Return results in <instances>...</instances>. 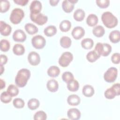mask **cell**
<instances>
[{
	"label": "cell",
	"instance_id": "1",
	"mask_svg": "<svg viewBox=\"0 0 120 120\" xmlns=\"http://www.w3.org/2000/svg\"><path fill=\"white\" fill-rule=\"evenodd\" d=\"M30 76V71L26 68L19 70L15 77V82L16 85L20 88L24 87Z\"/></svg>",
	"mask_w": 120,
	"mask_h": 120
},
{
	"label": "cell",
	"instance_id": "2",
	"mask_svg": "<svg viewBox=\"0 0 120 120\" xmlns=\"http://www.w3.org/2000/svg\"><path fill=\"white\" fill-rule=\"evenodd\" d=\"M101 20L104 25L106 27L110 29L116 26L118 23L117 17L109 11L105 12L102 14Z\"/></svg>",
	"mask_w": 120,
	"mask_h": 120
},
{
	"label": "cell",
	"instance_id": "3",
	"mask_svg": "<svg viewBox=\"0 0 120 120\" xmlns=\"http://www.w3.org/2000/svg\"><path fill=\"white\" fill-rule=\"evenodd\" d=\"M24 16V13L22 9L15 8L12 11L9 19L12 23L17 24L21 22Z\"/></svg>",
	"mask_w": 120,
	"mask_h": 120
},
{
	"label": "cell",
	"instance_id": "4",
	"mask_svg": "<svg viewBox=\"0 0 120 120\" xmlns=\"http://www.w3.org/2000/svg\"><path fill=\"white\" fill-rule=\"evenodd\" d=\"M95 51L100 55L103 56H108L112 51V46L107 43H98L95 47Z\"/></svg>",
	"mask_w": 120,
	"mask_h": 120
},
{
	"label": "cell",
	"instance_id": "5",
	"mask_svg": "<svg viewBox=\"0 0 120 120\" xmlns=\"http://www.w3.org/2000/svg\"><path fill=\"white\" fill-rule=\"evenodd\" d=\"M118 70L115 67L109 68L104 75V80L107 82H114L117 77Z\"/></svg>",
	"mask_w": 120,
	"mask_h": 120
},
{
	"label": "cell",
	"instance_id": "6",
	"mask_svg": "<svg viewBox=\"0 0 120 120\" xmlns=\"http://www.w3.org/2000/svg\"><path fill=\"white\" fill-rule=\"evenodd\" d=\"M73 59L72 53L69 52H63L59 59V64L62 67H66L69 65Z\"/></svg>",
	"mask_w": 120,
	"mask_h": 120
},
{
	"label": "cell",
	"instance_id": "7",
	"mask_svg": "<svg viewBox=\"0 0 120 120\" xmlns=\"http://www.w3.org/2000/svg\"><path fill=\"white\" fill-rule=\"evenodd\" d=\"M31 44L36 49H40L44 47L46 44V40L44 37L41 35H36L31 39Z\"/></svg>",
	"mask_w": 120,
	"mask_h": 120
},
{
	"label": "cell",
	"instance_id": "8",
	"mask_svg": "<svg viewBox=\"0 0 120 120\" xmlns=\"http://www.w3.org/2000/svg\"><path fill=\"white\" fill-rule=\"evenodd\" d=\"M30 18L32 22L39 25H44L48 20V17L41 13L37 14H30Z\"/></svg>",
	"mask_w": 120,
	"mask_h": 120
},
{
	"label": "cell",
	"instance_id": "9",
	"mask_svg": "<svg viewBox=\"0 0 120 120\" xmlns=\"http://www.w3.org/2000/svg\"><path fill=\"white\" fill-rule=\"evenodd\" d=\"M28 60L30 64L32 66H37L40 62V57L36 52H31L28 55Z\"/></svg>",
	"mask_w": 120,
	"mask_h": 120
},
{
	"label": "cell",
	"instance_id": "10",
	"mask_svg": "<svg viewBox=\"0 0 120 120\" xmlns=\"http://www.w3.org/2000/svg\"><path fill=\"white\" fill-rule=\"evenodd\" d=\"M78 1L77 0H65L62 3V8L66 13H70L74 8L75 4Z\"/></svg>",
	"mask_w": 120,
	"mask_h": 120
},
{
	"label": "cell",
	"instance_id": "11",
	"mask_svg": "<svg viewBox=\"0 0 120 120\" xmlns=\"http://www.w3.org/2000/svg\"><path fill=\"white\" fill-rule=\"evenodd\" d=\"M26 38L25 32L21 29L16 30L13 34V38L15 42H23L26 40Z\"/></svg>",
	"mask_w": 120,
	"mask_h": 120
},
{
	"label": "cell",
	"instance_id": "12",
	"mask_svg": "<svg viewBox=\"0 0 120 120\" xmlns=\"http://www.w3.org/2000/svg\"><path fill=\"white\" fill-rule=\"evenodd\" d=\"M42 7V4L40 1L37 0L32 1L30 6V14H37L40 13Z\"/></svg>",
	"mask_w": 120,
	"mask_h": 120
},
{
	"label": "cell",
	"instance_id": "13",
	"mask_svg": "<svg viewBox=\"0 0 120 120\" xmlns=\"http://www.w3.org/2000/svg\"><path fill=\"white\" fill-rule=\"evenodd\" d=\"M71 34L74 38L76 40L80 39L84 36L85 30L82 27L76 26L73 29Z\"/></svg>",
	"mask_w": 120,
	"mask_h": 120
},
{
	"label": "cell",
	"instance_id": "14",
	"mask_svg": "<svg viewBox=\"0 0 120 120\" xmlns=\"http://www.w3.org/2000/svg\"><path fill=\"white\" fill-rule=\"evenodd\" d=\"M12 30L11 27L5 22H0V34L4 36H8L10 35Z\"/></svg>",
	"mask_w": 120,
	"mask_h": 120
},
{
	"label": "cell",
	"instance_id": "15",
	"mask_svg": "<svg viewBox=\"0 0 120 120\" xmlns=\"http://www.w3.org/2000/svg\"><path fill=\"white\" fill-rule=\"evenodd\" d=\"M67 115L68 118L71 120H77L81 117V112L77 108H70L67 112Z\"/></svg>",
	"mask_w": 120,
	"mask_h": 120
},
{
	"label": "cell",
	"instance_id": "16",
	"mask_svg": "<svg viewBox=\"0 0 120 120\" xmlns=\"http://www.w3.org/2000/svg\"><path fill=\"white\" fill-rule=\"evenodd\" d=\"M46 87L48 90L54 92L57 91L59 88V84L56 80L52 79L48 81L46 83Z\"/></svg>",
	"mask_w": 120,
	"mask_h": 120
},
{
	"label": "cell",
	"instance_id": "17",
	"mask_svg": "<svg viewBox=\"0 0 120 120\" xmlns=\"http://www.w3.org/2000/svg\"><path fill=\"white\" fill-rule=\"evenodd\" d=\"M80 98L77 95L72 94L68 96L67 98V102L70 105L76 106L80 103Z\"/></svg>",
	"mask_w": 120,
	"mask_h": 120
},
{
	"label": "cell",
	"instance_id": "18",
	"mask_svg": "<svg viewBox=\"0 0 120 120\" xmlns=\"http://www.w3.org/2000/svg\"><path fill=\"white\" fill-rule=\"evenodd\" d=\"M98 16L94 14L89 15L86 19L87 24L90 27L95 26L98 23Z\"/></svg>",
	"mask_w": 120,
	"mask_h": 120
},
{
	"label": "cell",
	"instance_id": "19",
	"mask_svg": "<svg viewBox=\"0 0 120 120\" xmlns=\"http://www.w3.org/2000/svg\"><path fill=\"white\" fill-rule=\"evenodd\" d=\"M82 92L83 95L87 97H90L92 96L95 92L93 87L90 85H85L82 90Z\"/></svg>",
	"mask_w": 120,
	"mask_h": 120
},
{
	"label": "cell",
	"instance_id": "20",
	"mask_svg": "<svg viewBox=\"0 0 120 120\" xmlns=\"http://www.w3.org/2000/svg\"><path fill=\"white\" fill-rule=\"evenodd\" d=\"M111 42L113 43H117L120 40V32L119 30H114L112 31L109 36Z\"/></svg>",
	"mask_w": 120,
	"mask_h": 120
},
{
	"label": "cell",
	"instance_id": "21",
	"mask_svg": "<svg viewBox=\"0 0 120 120\" xmlns=\"http://www.w3.org/2000/svg\"><path fill=\"white\" fill-rule=\"evenodd\" d=\"M47 74L52 77L58 76L60 73V69L59 67L56 66H52L47 69Z\"/></svg>",
	"mask_w": 120,
	"mask_h": 120
},
{
	"label": "cell",
	"instance_id": "22",
	"mask_svg": "<svg viewBox=\"0 0 120 120\" xmlns=\"http://www.w3.org/2000/svg\"><path fill=\"white\" fill-rule=\"evenodd\" d=\"M85 12L81 8L77 9L74 13L73 17L75 20L78 22L82 21L85 17Z\"/></svg>",
	"mask_w": 120,
	"mask_h": 120
},
{
	"label": "cell",
	"instance_id": "23",
	"mask_svg": "<svg viewBox=\"0 0 120 120\" xmlns=\"http://www.w3.org/2000/svg\"><path fill=\"white\" fill-rule=\"evenodd\" d=\"M100 57V56L95 50L89 52L86 55V59L90 62H95L99 59Z\"/></svg>",
	"mask_w": 120,
	"mask_h": 120
},
{
	"label": "cell",
	"instance_id": "24",
	"mask_svg": "<svg viewBox=\"0 0 120 120\" xmlns=\"http://www.w3.org/2000/svg\"><path fill=\"white\" fill-rule=\"evenodd\" d=\"M79 88V82L76 80L73 79L67 83V88L70 91H76L78 90Z\"/></svg>",
	"mask_w": 120,
	"mask_h": 120
},
{
	"label": "cell",
	"instance_id": "25",
	"mask_svg": "<svg viewBox=\"0 0 120 120\" xmlns=\"http://www.w3.org/2000/svg\"><path fill=\"white\" fill-rule=\"evenodd\" d=\"M24 28L27 32L30 35H33L38 32V27L31 23H26L24 26Z\"/></svg>",
	"mask_w": 120,
	"mask_h": 120
},
{
	"label": "cell",
	"instance_id": "26",
	"mask_svg": "<svg viewBox=\"0 0 120 120\" xmlns=\"http://www.w3.org/2000/svg\"><path fill=\"white\" fill-rule=\"evenodd\" d=\"M81 46L85 49H90L92 48L94 45L93 40L90 38H86L81 41Z\"/></svg>",
	"mask_w": 120,
	"mask_h": 120
},
{
	"label": "cell",
	"instance_id": "27",
	"mask_svg": "<svg viewBox=\"0 0 120 120\" xmlns=\"http://www.w3.org/2000/svg\"><path fill=\"white\" fill-rule=\"evenodd\" d=\"M92 33L97 37H101L104 35L105 30L104 28L101 25H98L94 27L92 29Z\"/></svg>",
	"mask_w": 120,
	"mask_h": 120
},
{
	"label": "cell",
	"instance_id": "28",
	"mask_svg": "<svg viewBox=\"0 0 120 120\" xmlns=\"http://www.w3.org/2000/svg\"><path fill=\"white\" fill-rule=\"evenodd\" d=\"M71 23L68 20H64L61 22L60 24L59 28L62 32L68 31L71 28Z\"/></svg>",
	"mask_w": 120,
	"mask_h": 120
},
{
	"label": "cell",
	"instance_id": "29",
	"mask_svg": "<svg viewBox=\"0 0 120 120\" xmlns=\"http://www.w3.org/2000/svg\"><path fill=\"white\" fill-rule=\"evenodd\" d=\"M13 52L16 55H22L25 52V48L21 44H15L13 47Z\"/></svg>",
	"mask_w": 120,
	"mask_h": 120
},
{
	"label": "cell",
	"instance_id": "30",
	"mask_svg": "<svg viewBox=\"0 0 120 120\" xmlns=\"http://www.w3.org/2000/svg\"><path fill=\"white\" fill-rule=\"evenodd\" d=\"M28 108L31 110H34L37 109L39 106L40 103L39 100L35 98H31L30 99L27 103Z\"/></svg>",
	"mask_w": 120,
	"mask_h": 120
},
{
	"label": "cell",
	"instance_id": "31",
	"mask_svg": "<svg viewBox=\"0 0 120 120\" xmlns=\"http://www.w3.org/2000/svg\"><path fill=\"white\" fill-rule=\"evenodd\" d=\"M44 32L46 36L52 37L56 33L57 29L55 26L49 25L44 29Z\"/></svg>",
	"mask_w": 120,
	"mask_h": 120
},
{
	"label": "cell",
	"instance_id": "32",
	"mask_svg": "<svg viewBox=\"0 0 120 120\" xmlns=\"http://www.w3.org/2000/svg\"><path fill=\"white\" fill-rule=\"evenodd\" d=\"M60 45L64 48H69L71 46L72 43L70 38L67 36L62 37L60 39Z\"/></svg>",
	"mask_w": 120,
	"mask_h": 120
},
{
	"label": "cell",
	"instance_id": "33",
	"mask_svg": "<svg viewBox=\"0 0 120 120\" xmlns=\"http://www.w3.org/2000/svg\"><path fill=\"white\" fill-rule=\"evenodd\" d=\"M104 95L106 98L109 99H113L116 96H118L114 89L112 87L106 89L104 93Z\"/></svg>",
	"mask_w": 120,
	"mask_h": 120
},
{
	"label": "cell",
	"instance_id": "34",
	"mask_svg": "<svg viewBox=\"0 0 120 120\" xmlns=\"http://www.w3.org/2000/svg\"><path fill=\"white\" fill-rule=\"evenodd\" d=\"M7 91L12 97L16 96L19 93L18 88L14 84H10L8 86Z\"/></svg>",
	"mask_w": 120,
	"mask_h": 120
},
{
	"label": "cell",
	"instance_id": "35",
	"mask_svg": "<svg viewBox=\"0 0 120 120\" xmlns=\"http://www.w3.org/2000/svg\"><path fill=\"white\" fill-rule=\"evenodd\" d=\"M12 97L7 91H4L0 94V100L2 103L5 104L8 103L11 101Z\"/></svg>",
	"mask_w": 120,
	"mask_h": 120
},
{
	"label": "cell",
	"instance_id": "36",
	"mask_svg": "<svg viewBox=\"0 0 120 120\" xmlns=\"http://www.w3.org/2000/svg\"><path fill=\"white\" fill-rule=\"evenodd\" d=\"M10 8V3L8 0H2L0 1V8L1 13H5L8 11Z\"/></svg>",
	"mask_w": 120,
	"mask_h": 120
},
{
	"label": "cell",
	"instance_id": "37",
	"mask_svg": "<svg viewBox=\"0 0 120 120\" xmlns=\"http://www.w3.org/2000/svg\"><path fill=\"white\" fill-rule=\"evenodd\" d=\"M33 118L35 120H45L47 119V115L43 111H39L35 113Z\"/></svg>",
	"mask_w": 120,
	"mask_h": 120
},
{
	"label": "cell",
	"instance_id": "38",
	"mask_svg": "<svg viewBox=\"0 0 120 120\" xmlns=\"http://www.w3.org/2000/svg\"><path fill=\"white\" fill-rule=\"evenodd\" d=\"M10 43L9 41L6 39H3L0 41V48L1 51L3 52H7L10 48Z\"/></svg>",
	"mask_w": 120,
	"mask_h": 120
},
{
	"label": "cell",
	"instance_id": "39",
	"mask_svg": "<svg viewBox=\"0 0 120 120\" xmlns=\"http://www.w3.org/2000/svg\"><path fill=\"white\" fill-rule=\"evenodd\" d=\"M62 80L66 83L70 82V81L74 79V76L73 74L68 71L64 72L62 75Z\"/></svg>",
	"mask_w": 120,
	"mask_h": 120
},
{
	"label": "cell",
	"instance_id": "40",
	"mask_svg": "<svg viewBox=\"0 0 120 120\" xmlns=\"http://www.w3.org/2000/svg\"><path fill=\"white\" fill-rule=\"evenodd\" d=\"M13 104L16 108H22L24 107L25 103L22 99L20 98H15L13 100Z\"/></svg>",
	"mask_w": 120,
	"mask_h": 120
},
{
	"label": "cell",
	"instance_id": "41",
	"mask_svg": "<svg viewBox=\"0 0 120 120\" xmlns=\"http://www.w3.org/2000/svg\"><path fill=\"white\" fill-rule=\"evenodd\" d=\"M96 2L97 5L101 8H107L110 4V1L108 0H97Z\"/></svg>",
	"mask_w": 120,
	"mask_h": 120
},
{
	"label": "cell",
	"instance_id": "42",
	"mask_svg": "<svg viewBox=\"0 0 120 120\" xmlns=\"http://www.w3.org/2000/svg\"><path fill=\"white\" fill-rule=\"evenodd\" d=\"M111 60L114 64H119L120 62V54L119 53H114L111 56Z\"/></svg>",
	"mask_w": 120,
	"mask_h": 120
},
{
	"label": "cell",
	"instance_id": "43",
	"mask_svg": "<svg viewBox=\"0 0 120 120\" xmlns=\"http://www.w3.org/2000/svg\"><path fill=\"white\" fill-rule=\"evenodd\" d=\"M0 65H4L8 61V58L6 55L4 54H1L0 55Z\"/></svg>",
	"mask_w": 120,
	"mask_h": 120
},
{
	"label": "cell",
	"instance_id": "44",
	"mask_svg": "<svg viewBox=\"0 0 120 120\" xmlns=\"http://www.w3.org/2000/svg\"><path fill=\"white\" fill-rule=\"evenodd\" d=\"M14 2L21 6H25L29 2L28 0H14Z\"/></svg>",
	"mask_w": 120,
	"mask_h": 120
},
{
	"label": "cell",
	"instance_id": "45",
	"mask_svg": "<svg viewBox=\"0 0 120 120\" xmlns=\"http://www.w3.org/2000/svg\"><path fill=\"white\" fill-rule=\"evenodd\" d=\"M59 2V0H49L50 4L52 6H55L57 5L58 3Z\"/></svg>",
	"mask_w": 120,
	"mask_h": 120
},
{
	"label": "cell",
	"instance_id": "46",
	"mask_svg": "<svg viewBox=\"0 0 120 120\" xmlns=\"http://www.w3.org/2000/svg\"><path fill=\"white\" fill-rule=\"evenodd\" d=\"M0 89H2L4 88L6 85L5 81L1 79H0Z\"/></svg>",
	"mask_w": 120,
	"mask_h": 120
},
{
	"label": "cell",
	"instance_id": "47",
	"mask_svg": "<svg viewBox=\"0 0 120 120\" xmlns=\"http://www.w3.org/2000/svg\"><path fill=\"white\" fill-rule=\"evenodd\" d=\"M0 75H2L4 71V68L3 67V65H0Z\"/></svg>",
	"mask_w": 120,
	"mask_h": 120
}]
</instances>
